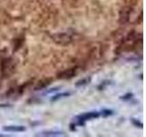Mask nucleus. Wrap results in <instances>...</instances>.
I'll use <instances>...</instances> for the list:
<instances>
[{
  "instance_id": "nucleus-6",
  "label": "nucleus",
  "mask_w": 146,
  "mask_h": 137,
  "mask_svg": "<svg viewBox=\"0 0 146 137\" xmlns=\"http://www.w3.org/2000/svg\"><path fill=\"white\" fill-rule=\"evenodd\" d=\"M113 112L112 111H111V110H104V111H102V114L103 116H109V115H111Z\"/></svg>"
},
{
  "instance_id": "nucleus-5",
  "label": "nucleus",
  "mask_w": 146,
  "mask_h": 137,
  "mask_svg": "<svg viewBox=\"0 0 146 137\" xmlns=\"http://www.w3.org/2000/svg\"><path fill=\"white\" fill-rule=\"evenodd\" d=\"M62 134V132H43V134L42 135H45V136H50V135H60Z\"/></svg>"
},
{
  "instance_id": "nucleus-3",
  "label": "nucleus",
  "mask_w": 146,
  "mask_h": 137,
  "mask_svg": "<svg viewBox=\"0 0 146 137\" xmlns=\"http://www.w3.org/2000/svg\"><path fill=\"white\" fill-rule=\"evenodd\" d=\"M90 80V79L89 78H86V79H84V80H79L78 81V83H76V86H82V85H85V84H87V83H89V81Z\"/></svg>"
},
{
  "instance_id": "nucleus-1",
  "label": "nucleus",
  "mask_w": 146,
  "mask_h": 137,
  "mask_svg": "<svg viewBox=\"0 0 146 137\" xmlns=\"http://www.w3.org/2000/svg\"><path fill=\"white\" fill-rule=\"evenodd\" d=\"M100 116V114L98 112H89V113H83L80 115L79 117V121H80V124H82V122L84 121H87V120H90V119H94V118H98Z\"/></svg>"
},
{
  "instance_id": "nucleus-4",
  "label": "nucleus",
  "mask_w": 146,
  "mask_h": 137,
  "mask_svg": "<svg viewBox=\"0 0 146 137\" xmlns=\"http://www.w3.org/2000/svg\"><path fill=\"white\" fill-rule=\"evenodd\" d=\"M68 95H70V93H68V92H66V93H61V94H58L56 96H54V98H52V100H57L58 99H60L62 97H67V96Z\"/></svg>"
},
{
  "instance_id": "nucleus-7",
  "label": "nucleus",
  "mask_w": 146,
  "mask_h": 137,
  "mask_svg": "<svg viewBox=\"0 0 146 137\" xmlns=\"http://www.w3.org/2000/svg\"><path fill=\"white\" fill-rule=\"evenodd\" d=\"M133 122L135 123V124H136V125H140V127H143V124H141V123H140L139 122H137V121L133 120Z\"/></svg>"
},
{
  "instance_id": "nucleus-2",
  "label": "nucleus",
  "mask_w": 146,
  "mask_h": 137,
  "mask_svg": "<svg viewBox=\"0 0 146 137\" xmlns=\"http://www.w3.org/2000/svg\"><path fill=\"white\" fill-rule=\"evenodd\" d=\"M25 130H26L25 127L18 126V125H11V126L4 127V131H7V132H22Z\"/></svg>"
}]
</instances>
